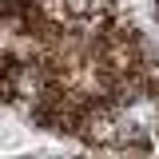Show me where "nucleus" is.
I'll return each instance as SVG.
<instances>
[{
  "mask_svg": "<svg viewBox=\"0 0 159 159\" xmlns=\"http://www.w3.org/2000/svg\"><path fill=\"white\" fill-rule=\"evenodd\" d=\"M0 96L103 151H159V64L119 0H0Z\"/></svg>",
  "mask_w": 159,
  "mask_h": 159,
  "instance_id": "1",
  "label": "nucleus"
},
{
  "mask_svg": "<svg viewBox=\"0 0 159 159\" xmlns=\"http://www.w3.org/2000/svg\"><path fill=\"white\" fill-rule=\"evenodd\" d=\"M155 16H159V0H155Z\"/></svg>",
  "mask_w": 159,
  "mask_h": 159,
  "instance_id": "2",
  "label": "nucleus"
}]
</instances>
